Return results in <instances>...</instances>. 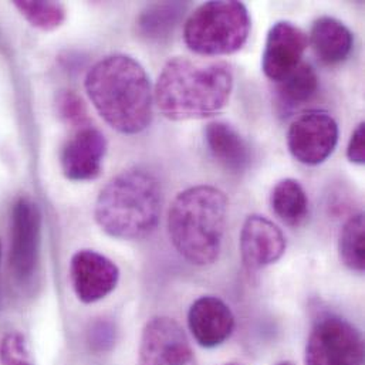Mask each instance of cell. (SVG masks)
Returning <instances> with one entry per match:
<instances>
[{"label": "cell", "instance_id": "cell-13", "mask_svg": "<svg viewBox=\"0 0 365 365\" xmlns=\"http://www.w3.org/2000/svg\"><path fill=\"white\" fill-rule=\"evenodd\" d=\"M284 252L286 237L272 220L262 215L246 217L240 232V253L249 270H260L276 263Z\"/></svg>", "mask_w": 365, "mask_h": 365}, {"label": "cell", "instance_id": "cell-4", "mask_svg": "<svg viewBox=\"0 0 365 365\" xmlns=\"http://www.w3.org/2000/svg\"><path fill=\"white\" fill-rule=\"evenodd\" d=\"M163 190L158 180L141 168H130L107 183L94 206L97 225L111 237L140 240L158 226Z\"/></svg>", "mask_w": 365, "mask_h": 365}, {"label": "cell", "instance_id": "cell-7", "mask_svg": "<svg viewBox=\"0 0 365 365\" xmlns=\"http://www.w3.org/2000/svg\"><path fill=\"white\" fill-rule=\"evenodd\" d=\"M41 246V213L30 197H19L10 215L9 263L19 282H27L36 273Z\"/></svg>", "mask_w": 365, "mask_h": 365}, {"label": "cell", "instance_id": "cell-16", "mask_svg": "<svg viewBox=\"0 0 365 365\" xmlns=\"http://www.w3.org/2000/svg\"><path fill=\"white\" fill-rule=\"evenodd\" d=\"M205 141L212 157L226 171L242 174L250 164V148L243 137L229 124L213 121L206 125Z\"/></svg>", "mask_w": 365, "mask_h": 365}, {"label": "cell", "instance_id": "cell-22", "mask_svg": "<svg viewBox=\"0 0 365 365\" xmlns=\"http://www.w3.org/2000/svg\"><path fill=\"white\" fill-rule=\"evenodd\" d=\"M57 115L70 127H86L88 113L84 101L71 90H61L56 96Z\"/></svg>", "mask_w": 365, "mask_h": 365}, {"label": "cell", "instance_id": "cell-28", "mask_svg": "<svg viewBox=\"0 0 365 365\" xmlns=\"http://www.w3.org/2000/svg\"><path fill=\"white\" fill-rule=\"evenodd\" d=\"M229 365H233V364H229Z\"/></svg>", "mask_w": 365, "mask_h": 365}, {"label": "cell", "instance_id": "cell-24", "mask_svg": "<svg viewBox=\"0 0 365 365\" xmlns=\"http://www.w3.org/2000/svg\"><path fill=\"white\" fill-rule=\"evenodd\" d=\"M88 341L91 349L96 351H107L114 346L115 330L110 323L98 322L91 327L88 333Z\"/></svg>", "mask_w": 365, "mask_h": 365}, {"label": "cell", "instance_id": "cell-11", "mask_svg": "<svg viewBox=\"0 0 365 365\" xmlns=\"http://www.w3.org/2000/svg\"><path fill=\"white\" fill-rule=\"evenodd\" d=\"M309 46V36L292 21H276L266 38L262 56L264 76L279 83L303 63V54Z\"/></svg>", "mask_w": 365, "mask_h": 365}, {"label": "cell", "instance_id": "cell-26", "mask_svg": "<svg viewBox=\"0 0 365 365\" xmlns=\"http://www.w3.org/2000/svg\"><path fill=\"white\" fill-rule=\"evenodd\" d=\"M276 365H294L293 363H290V361H282V363H277Z\"/></svg>", "mask_w": 365, "mask_h": 365}, {"label": "cell", "instance_id": "cell-25", "mask_svg": "<svg viewBox=\"0 0 365 365\" xmlns=\"http://www.w3.org/2000/svg\"><path fill=\"white\" fill-rule=\"evenodd\" d=\"M365 125L360 123L359 127L351 134L349 147H347V158L350 163L363 165L365 163Z\"/></svg>", "mask_w": 365, "mask_h": 365}, {"label": "cell", "instance_id": "cell-8", "mask_svg": "<svg viewBox=\"0 0 365 365\" xmlns=\"http://www.w3.org/2000/svg\"><path fill=\"white\" fill-rule=\"evenodd\" d=\"M339 143V124L326 111L312 110L297 117L287 133V147L303 165L323 164Z\"/></svg>", "mask_w": 365, "mask_h": 365}, {"label": "cell", "instance_id": "cell-9", "mask_svg": "<svg viewBox=\"0 0 365 365\" xmlns=\"http://www.w3.org/2000/svg\"><path fill=\"white\" fill-rule=\"evenodd\" d=\"M140 365H197L182 327L170 317L151 319L141 334Z\"/></svg>", "mask_w": 365, "mask_h": 365}, {"label": "cell", "instance_id": "cell-5", "mask_svg": "<svg viewBox=\"0 0 365 365\" xmlns=\"http://www.w3.org/2000/svg\"><path fill=\"white\" fill-rule=\"evenodd\" d=\"M250 33V14L242 1L213 0L195 9L183 27L187 48L200 56L239 51Z\"/></svg>", "mask_w": 365, "mask_h": 365}, {"label": "cell", "instance_id": "cell-19", "mask_svg": "<svg viewBox=\"0 0 365 365\" xmlns=\"http://www.w3.org/2000/svg\"><path fill=\"white\" fill-rule=\"evenodd\" d=\"M274 215L287 226L299 227L309 215V197L302 183L293 178L276 183L270 195Z\"/></svg>", "mask_w": 365, "mask_h": 365}, {"label": "cell", "instance_id": "cell-3", "mask_svg": "<svg viewBox=\"0 0 365 365\" xmlns=\"http://www.w3.org/2000/svg\"><path fill=\"white\" fill-rule=\"evenodd\" d=\"M227 197L210 185L182 190L168 212V233L177 252L195 266L213 264L222 250Z\"/></svg>", "mask_w": 365, "mask_h": 365}, {"label": "cell", "instance_id": "cell-18", "mask_svg": "<svg viewBox=\"0 0 365 365\" xmlns=\"http://www.w3.org/2000/svg\"><path fill=\"white\" fill-rule=\"evenodd\" d=\"M186 7L187 4L181 1H165L147 6L137 19L140 36L155 43L168 40L182 20Z\"/></svg>", "mask_w": 365, "mask_h": 365}, {"label": "cell", "instance_id": "cell-14", "mask_svg": "<svg viewBox=\"0 0 365 365\" xmlns=\"http://www.w3.org/2000/svg\"><path fill=\"white\" fill-rule=\"evenodd\" d=\"M187 326L199 346L215 349L233 333L235 316L222 299L202 296L193 302L187 312Z\"/></svg>", "mask_w": 365, "mask_h": 365}, {"label": "cell", "instance_id": "cell-27", "mask_svg": "<svg viewBox=\"0 0 365 365\" xmlns=\"http://www.w3.org/2000/svg\"><path fill=\"white\" fill-rule=\"evenodd\" d=\"M0 257H1V246H0Z\"/></svg>", "mask_w": 365, "mask_h": 365}, {"label": "cell", "instance_id": "cell-15", "mask_svg": "<svg viewBox=\"0 0 365 365\" xmlns=\"http://www.w3.org/2000/svg\"><path fill=\"white\" fill-rule=\"evenodd\" d=\"M309 43L323 64L339 66L350 57L354 46V36L343 21L323 16L313 23Z\"/></svg>", "mask_w": 365, "mask_h": 365}, {"label": "cell", "instance_id": "cell-1", "mask_svg": "<svg viewBox=\"0 0 365 365\" xmlns=\"http://www.w3.org/2000/svg\"><path fill=\"white\" fill-rule=\"evenodd\" d=\"M84 87L101 118L127 135L147 130L154 115V91L144 67L127 54H111L87 73Z\"/></svg>", "mask_w": 365, "mask_h": 365}, {"label": "cell", "instance_id": "cell-10", "mask_svg": "<svg viewBox=\"0 0 365 365\" xmlns=\"http://www.w3.org/2000/svg\"><path fill=\"white\" fill-rule=\"evenodd\" d=\"M120 280L117 264L94 250H78L70 260V282L77 299L86 304L103 300Z\"/></svg>", "mask_w": 365, "mask_h": 365}, {"label": "cell", "instance_id": "cell-2", "mask_svg": "<svg viewBox=\"0 0 365 365\" xmlns=\"http://www.w3.org/2000/svg\"><path fill=\"white\" fill-rule=\"evenodd\" d=\"M232 91L233 74L229 64L174 57L158 76L154 101L168 120H202L220 113Z\"/></svg>", "mask_w": 365, "mask_h": 365}, {"label": "cell", "instance_id": "cell-20", "mask_svg": "<svg viewBox=\"0 0 365 365\" xmlns=\"http://www.w3.org/2000/svg\"><path fill=\"white\" fill-rule=\"evenodd\" d=\"M340 259L353 272H364V215L351 216L343 226L339 239Z\"/></svg>", "mask_w": 365, "mask_h": 365}, {"label": "cell", "instance_id": "cell-23", "mask_svg": "<svg viewBox=\"0 0 365 365\" xmlns=\"http://www.w3.org/2000/svg\"><path fill=\"white\" fill-rule=\"evenodd\" d=\"M0 364L34 365L23 334L10 331L0 340Z\"/></svg>", "mask_w": 365, "mask_h": 365}, {"label": "cell", "instance_id": "cell-12", "mask_svg": "<svg viewBox=\"0 0 365 365\" xmlns=\"http://www.w3.org/2000/svg\"><path fill=\"white\" fill-rule=\"evenodd\" d=\"M106 153L104 134L90 125L81 127L61 150V171L67 180L74 182L93 181L101 174Z\"/></svg>", "mask_w": 365, "mask_h": 365}, {"label": "cell", "instance_id": "cell-21", "mask_svg": "<svg viewBox=\"0 0 365 365\" xmlns=\"http://www.w3.org/2000/svg\"><path fill=\"white\" fill-rule=\"evenodd\" d=\"M14 7L36 29L53 31L66 21V9L57 1L16 0Z\"/></svg>", "mask_w": 365, "mask_h": 365}, {"label": "cell", "instance_id": "cell-17", "mask_svg": "<svg viewBox=\"0 0 365 365\" xmlns=\"http://www.w3.org/2000/svg\"><path fill=\"white\" fill-rule=\"evenodd\" d=\"M277 107L282 114H292L310 103L319 91V76L310 63H302L282 81L276 83Z\"/></svg>", "mask_w": 365, "mask_h": 365}, {"label": "cell", "instance_id": "cell-6", "mask_svg": "<svg viewBox=\"0 0 365 365\" xmlns=\"http://www.w3.org/2000/svg\"><path fill=\"white\" fill-rule=\"evenodd\" d=\"M363 360V336L349 320L337 314L317 319L306 344V365H361Z\"/></svg>", "mask_w": 365, "mask_h": 365}]
</instances>
